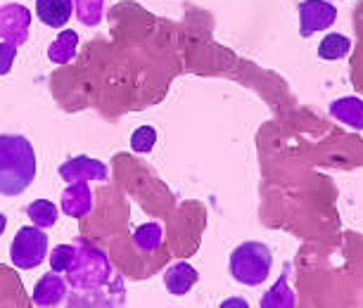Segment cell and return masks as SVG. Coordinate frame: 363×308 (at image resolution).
<instances>
[{"label":"cell","instance_id":"11","mask_svg":"<svg viewBox=\"0 0 363 308\" xmlns=\"http://www.w3.org/2000/svg\"><path fill=\"white\" fill-rule=\"evenodd\" d=\"M72 256H74L72 246H60V249L50 256L52 270H67V268H69V263H72Z\"/></svg>","mask_w":363,"mask_h":308},{"label":"cell","instance_id":"5","mask_svg":"<svg viewBox=\"0 0 363 308\" xmlns=\"http://www.w3.org/2000/svg\"><path fill=\"white\" fill-rule=\"evenodd\" d=\"M74 3L72 0H36V15L45 26L60 29L72 19Z\"/></svg>","mask_w":363,"mask_h":308},{"label":"cell","instance_id":"1","mask_svg":"<svg viewBox=\"0 0 363 308\" xmlns=\"http://www.w3.org/2000/svg\"><path fill=\"white\" fill-rule=\"evenodd\" d=\"M36 171V152L24 135H0V195L17 197L26 193Z\"/></svg>","mask_w":363,"mask_h":308},{"label":"cell","instance_id":"7","mask_svg":"<svg viewBox=\"0 0 363 308\" xmlns=\"http://www.w3.org/2000/svg\"><path fill=\"white\" fill-rule=\"evenodd\" d=\"M330 112L335 119H340L342 123L352 128L363 131V100L359 98H342L330 105Z\"/></svg>","mask_w":363,"mask_h":308},{"label":"cell","instance_id":"13","mask_svg":"<svg viewBox=\"0 0 363 308\" xmlns=\"http://www.w3.org/2000/svg\"><path fill=\"white\" fill-rule=\"evenodd\" d=\"M5 228H8V216L0 214V235H3V232H5Z\"/></svg>","mask_w":363,"mask_h":308},{"label":"cell","instance_id":"8","mask_svg":"<svg viewBox=\"0 0 363 308\" xmlns=\"http://www.w3.org/2000/svg\"><path fill=\"white\" fill-rule=\"evenodd\" d=\"M26 216H29L31 223L38 225V228H50V225L57 223V207L48 200H36L26 207Z\"/></svg>","mask_w":363,"mask_h":308},{"label":"cell","instance_id":"9","mask_svg":"<svg viewBox=\"0 0 363 308\" xmlns=\"http://www.w3.org/2000/svg\"><path fill=\"white\" fill-rule=\"evenodd\" d=\"M349 47H352V43H349L347 36H342V33H330V36H325L323 43L318 45V57L320 59H340L349 52Z\"/></svg>","mask_w":363,"mask_h":308},{"label":"cell","instance_id":"6","mask_svg":"<svg viewBox=\"0 0 363 308\" xmlns=\"http://www.w3.org/2000/svg\"><path fill=\"white\" fill-rule=\"evenodd\" d=\"M195 283H197V270L186 261L174 263L167 273H164V285H167V290L174 294V297L188 294L195 287Z\"/></svg>","mask_w":363,"mask_h":308},{"label":"cell","instance_id":"3","mask_svg":"<svg viewBox=\"0 0 363 308\" xmlns=\"http://www.w3.org/2000/svg\"><path fill=\"white\" fill-rule=\"evenodd\" d=\"M48 254V235L38 225H24L17 230L10 246V258L17 268L31 270L43 261Z\"/></svg>","mask_w":363,"mask_h":308},{"label":"cell","instance_id":"12","mask_svg":"<svg viewBox=\"0 0 363 308\" xmlns=\"http://www.w3.org/2000/svg\"><path fill=\"white\" fill-rule=\"evenodd\" d=\"M15 45L10 43H0V76L10 72L12 62H15Z\"/></svg>","mask_w":363,"mask_h":308},{"label":"cell","instance_id":"10","mask_svg":"<svg viewBox=\"0 0 363 308\" xmlns=\"http://www.w3.org/2000/svg\"><path fill=\"white\" fill-rule=\"evenodd\" d=\"M155 142H157L155 126H140V128H135L133 135H131V149H133V152H138V154L152 152Z\"/></svg>","mask_w":363,"mask_h":308},{"label":"cell","instance_id":"4","mask_svg":"<svg viewBox=\"0 0 363 308\" xmlns=\"http://www.w3.org/2000/svg\"><path fill=\"white\" fill-rule=\"evenodd\" d=\"M337 19V10L328 0H304L299 5V33L311 36L316 31L330 29Z\"/></svg>","mask_w":363,"mask_h":308},{"label":"cell","instance_id":"2","mask_svg":"<svg viewBox=\"0 0 363 308\" xmlns=\"http://www.w3.org/2000/svg\"><path fill=\"white\" fill-rule=\"evenodd\" d=\"M271 249L262 242H245L230 254V275L240 285L257 287L266 283L271 273Z\"/></svg>","mask_w":363,"mask_h":308}]
</instances>
